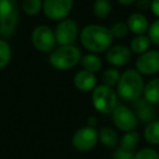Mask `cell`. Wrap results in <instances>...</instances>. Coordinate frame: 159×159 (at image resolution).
I'll return each mask as SVG.
<instances>
[{
    "label": "cell",
    "instance_id": "cell-1",
    "mask_svg": "<svg viewBox=\"0 0 159 159\" xmlns=\"http://www.w3.org/2000/svg\"><path fill=\"white\" fill-rule=\"evenodd\" d=\"M80 39L86 50L99 53L107 51L112 46L115 37L108 27L99 24H89L83 27L80 34Z\"/></svg>",
    "mask_w": 159,
    "mask_h": 159
},
{
    "label": "cell",
    "instance_id": "cell-2",
    "mask_svg": "<svg viewBox=\"0 0 159 159\" xmlns=\"http://www.w3.org/2000/svg\"><path fill=\"white\" fill-rule=\"evenodd\" d=\"M144 91V80L136 70L129 69L120 76L117 84V95L125 102H133L139 98Z\"/></svg>",
    "mask_w": 159,
    "mask_h": 159
},
{
    "label": "cell",
    "instance_id": "cell-3",
    "mask_svg": "<svg viewBox=\"0 0 159 159\" xmlns=\"http://www.w3.org/2000/svg\"><path fill=\"white\" fill-rule=\"evenodd\" d=\"M81 51L74 45L59 46L51 51L49 62L57 70H69L81 62Z\"/></svg>",
    "mask_w": 159,
    "mask_h": 159
},
{
    "label": "cell",
    "instance_id": "cell-4",
    "mask_svg": "<svg viewBox=\"0 0 159 159\" xmlns=\"http://www.w3.org/2000/svg\"><path fill=\"white\" fill-rule=\"evenodd\" d=\"M19 11L16 0H0V36L9 38L18 26Z\"/></svg>",
    "mask_w": 159,
    "mask_h": 159
},
{
    "label": "cell",
    "instance_id": "cell-5",
    "mask_svg": "<svg viewBox=\"0 0 159 159\" xmlns=\"http://www.w3.org/2000/svg\"><path fill=\"white\" fill-rule=\"evenodd\" d=\"M118 95L116 91L105 84L96 85L92 91V104L96 111L102 115H108L117 107Z\"/></svg>",
    "mask_w": 159,
    "mask_h": 159
},
{
    "label": "cell",
    "instance_id": "cell-6",
    "mask_svg": "<svg viewBox=\"0 0 159 159\" xmlns=\"http://www.w3.org/2000/svg\"><path fill=\"white\" fill-rule=\"evenodd\" d=\"M99 141L98 131L92 126H83L79 129L72 136V145L79 152H86L92 150Z\"/></svg>",
    "mask_w": 159,
    "mask_h": 159
},
{
    "label": "cell",
    "instance_id": "cell-7",
    "mask_svg": "<svg viewBox=\"0 0 159 159\" xmlns=\"http://www.w3.org/2000/svg\"><path fill=\"white\" fill-rule=\"evenodd\" d=\"M32 44L40 52H51L56 46L55 31L47 25H38L32 32Z\"/></svg>",
    "mask_w": 159,
    "mask_h": 159
},
{
    "label": "cell",
    "instance_id": "cell-8",
    "mask_svg": "<svg viewBox=\"0 0 159 159\" xmlns=\"http://www.w3.org/2000/svg\"><path fill=\"white\" fill-rule=\"evenodd\" d=\"M73 6V0H44L42 10L50 20L61 21L71 13Z\"/></svg>",
    "mask_w": 159,
    "mask_h": 159
},
{
    "label": "cell",
    "instance_id": "cell-9",
    "mask_svg": "<svg viewBox=\"0 0 159 159\" xmlns=\"http://www.w3.org/2000/svg\"><path fill=\"white\" fill-rule=\"evenodd\" d=\"M79 35V26L72 19H63L55 30L56 42L59 46L73 45Z\"/></svg>",
    "mask_w": 159,
    "mask_h": 159
},
{
    "label": "cell",
    "instance_id": "cell-10",
    "mask_svg": "<svg viewBox=\"0 0 159 159\" xmlns=\"http://www.w3.org/2000/svg\"><path fill=\"white\" fill-rule=\"evenodd\" d=\"M113 124L122 132L134 131L137 126V117L126 106H117L112 112Z\"/></svg>",
    "mask_w": 159,
    "mask_h": 159
},
{
    "label": "cell",
    "instance_id": "cell-11",
    "mask_svg": "<svg viewBox=\"0 0 159 159\" xmlns=\"http://www.w3.org/2000/svg\"><path fill=\"white\" fill-rule=\"evenodd\" d=\"M136 71L143 75H154L159 73V51L147 50L141 53L135 61Z\"/></svg>",
    "mask_w": 159,
    "mask_h": 159
},
{
    "label": "cell",
    "instance_id": "cell-12",
    "mask_svg": "<svg viewBox=\"0 0 159 159\" xmlns=\"http://www.w3.org/2000/svg\"><path fill=\"white\" fill-rule=\"evenodd\" d=\"M131 58H132V51L124 45L111 46L106 53V60L108 61V63L116 68L128 64Z\"/></svg>",
    "mask_w": 159,
    "mask_h": 159
},
{
    "label": "cell",
    "instance_id": "cell-13",
    "mask_svg": "<svg viewBox=\"0 0 159 159\" xmlns=\"http://www.w3.org/2000/svg\"><path fill=\"white\" fill-rule=\"evenodd\" d=\"M73 83H74V86L79 91L89 93V92H92L96 87L97 79H96V75L94 73L89 72L86 70H81L74 75Z\"/></svg>",
    "mask_w": 159,
    "mask_h": 159
},
{
    "label": "cell",
    "instance_id": "cell-14",
    "mask_svg": "<svg viewBox=\"0 0 159 159\" xmlns=\"http://www.w3.org/2000/svg\"><path fill=\"white\" fill-rule=\"evenodd\" d=\"M126 25L129 31H131L135 35H143L148 31L149 27L147 18L141 12H134L130 14L126 21Z\"/></svg>",
    "mask_w": 159,
    "mask_h": 159
},
{
    "label": "cell",
    "instance_id": "cell-15",
    "mask_svg": "<svg viewBox=\"0 0 159 159\" xmlns=\"http://www.w3.org/2000/svg\"><path fill=\"white\" fill-rule=\"evenodd\" d=\"M143 95L148 104H159V77H155V79L150 80L147 84L144 85Z\"/></svg>",
    "mask_w": 159,
    "mask_h": 159
},
{
    "label": "cell",
    "instance_id": "cell-16",
    "mask_svg": "<svg viewBox=\"0 0 159 159\" xmlns=\"http://www.w3.org/2000/svg\"><path fill=\"white\" fill-rule=\"evenodd\" d=\"M98 135H99V142L104 146L109 148H113L119 144V135L113 129L109 128V126H102L99 131H98Z\"/></svg>",
    "mask_w": 159,
    "mask_h": 159
},
{
    "label": "cell",
    "instance_id": "cell-17",
    "mask_svg": "<svg viewBox=\"0 0 159 159\" xmlns=\"http://www.w3.org/2000/svg\"><path fill=\"white\" fill-rule=\"evenodd\" d=\"M81 64L84 70L94 73V74L99 72L102 68V59L95 53H87V55L83 56L81 58Z\"/></svg>",
    "mask_w": 159,
    "mask_h": 159
},
{
    "label": "cell",
    "instance_id": "cell-18",
    "mask_svg": "<svg viewBox=\"0 0 159 159\" xmlns=\"http://www.w3.org/2000/svg\"><path fill=\"white\" fill-rule=\"evenodd\" d=\"M139 133L135 132V131H130V132H126L122 136V139H120L119 148L124 150H129V152H133L137 147V145H139Z\"/></svg>",
    "mask_w": 159,
    "mask_h": 159
},
{
    "label": "cell",
    "instance_id": "cell-19",
    "mask_svg": "<svg viewBox=\"0 0 159 159\" xmlns=\"http://www.w3.org/2000/svg\"><path fill=\"white\" fill-rule=\"evenodd\" d=\"M150 39L148 38V36L143 35H136L135 37L132 38L130 43V50L134 53H141L145 52L148 50L150 46Z\"/></svg>",
    "mask_w": 159,
    "mask_h": 159
},
{
    "label": "cell",
    "instance_id": "cell-20",
    "mask_svg": "<svg viewBox=\"0 0 159 159\" xmlns=\"http://www.w3.org/2000/svg\"><path fill=\"white\" fill-rule=\"evenodd\" d=\"M112 5L110 0H95L93 3V12L96 18L98 19H106L110 16Z\"/></svg>",
    "mask_w": 159,
    "mask_h": 159
},
{
    "label": "cell",
    "instance_id": "cell-21",
    "mask_svg": "<svg viewBox=\"0 0 159 159\" xmlns=\"http://www.w3.org/2000/svg\"><path fill=\"white\" fill-rule=\"evenodd\" d=\"M144 139L152 145H159V120L152 121L144 130Z\"/></svg>",
    "mask_w": 159,
    "mask_h": 159
},
{
    "label": "cell",
    "instance_id": "cell-22",
    "mask_svg": "<svg viewBox=\"0 0 159 159\" xmlns=\"http://www.w3.org/2000/svg\"><path fill=\"white\" fill-rule=\"evenodd\" d=\"M120 72L117 70L116 68H109V69H106V70L102 72V83L107 86H110V87H113L118 84L120 80Z\"/></svg>",
    "mask_w": 159,
    "mask_h": 159
},
{
    "label": "cell",
    "instance_id": "cell-23",
    "mask_svg": "<svg viewBox=\"0 0 159 159\" xmlns=\"http://www.w3.org/2000/svg\"><path fill=\"white\" fill-rule=\"evenodd\" d=\"M11 56L12 50L10 45L5 39L0 38V70H2L9 64L10 60H11Z\"/></svg>",
    "mask_w": 159,
    "mask_h": 159
},
{
    "label": "cell",
    "instance_id": "cell-24",
    "mask_svg": "<svg viewBox=\"0 0 159 159\" xmlns=\"http://www.w3.org/2000/svg\"><path fill=\"white\" fill-rule=\"evenodd\" d=\"M43 9V0H23L22 10L27 16H36Z\"/></svg>",
    "mask_w": 159,
    "mask_h": 159
},
{
    "label": "cell",
    "instance_id": "cell-25",
    "mask_svg": "<svg viewBox=\"0 0 159 159\" xmlns=\"http://www.w3.org/2000/svg\"><path fill=\"white\" fill-rule=\"evenodd\" d=\"M128 31H129L128 25L124 22H121V21L113 23L112 26L110 27V32L112 34V36L115 38H118V39H121L124 36H126Z\"/></svg>",
    "mask_w": 159,
    "mask_h": 159
},
{
    "label": "cell",
    "instance_id": "cell-26",
    "mask_svg": "<svg viewBox=\"0 0 159 159\" xmlns=\"http://www.w3.org/2000/svg\"><path fill=\"white\" fill-rule=\"evenodd\" d=\"M148 38L152 44L159 46V19L155 20L148 27Z\"/></svg>",
    "mask_w": 159,
    "mask_h": 159
},
{
    "label": "cell",
    "instance_id": "cell-27",
    "mask_svg": "<svg viewBox=\"0 0 159 159\" xmlns=\"http://www.w3.org/2000/svg\"><path fill=\"white\" fill-rule=\"evenodd\" d=\"M134 159H159V152L152 148H143L134 154Z\"/></svg>",
    "mask_w": 159,
    "mask_h": 159
},
{
    "label": "cell",
    "instance_id": "cell-28",
    "mask_svg": "<svg viewBox=\"0 0 159 159\" xmlns=\"http://www.w3.org/2000/svg\"><path fill=\"white\" fill-rule=\"evenodd\" d=\"M113 159H134V152L119 148L113 154Z\"/></svg>",
    "mask_w": 159,
    "mask_h": 159
},
{
    "label": "cell",
    "instance_id": "cell-29",
    "mask_svg": "<svg viewBox=\"0 0 159 159\" xmlns=\"http://www.w3.org/2000/svg\"><path fill=\"white\" fill-rule=\"evenodd\" d=\"M136 8L139 11H147L150 9L152 0H136Z\"/></svg>",
    "mask_w": 159,
    "mask_h": 159
},
{
    "label": "cell",
    "instance_id": "cell-30",
    "mask_svg": "<svg viewBox=\"0 0 159 159\" xmlns=\"http://www.w3.org/2000/svg\"><path fill=\"white\" fill-rule=\"evenodd\" d=\"M150 10H152V14L159 19V0H152Z\"/></svg>",
    "mask_w": 159,
    "mask_h": 159
},
{
    "label": "cell",
    "instance_id": "cell-31",
    "mask_svg": "<svg viewBox=\"0 0 159 159\" xmlns=\"http://www.w3.org/2000/svg\"><path fill=\"white\" fill-rule=\"evenodd\" d=\"M97 123H98V118L96 117V116H91V117H89V119H87V125L92 126V128H95V126L97 125Z\"/></svg>",
    "mask_w": 159,
    "mask_h": 159
},
{
    "label": "cell",
    "instance_id": "cell-32",
    "mask_svg": "<svg viewBox=\"0 0 159 159\" xmlns=\"http://www.w3.org/2000/svg\"><path fill=\"white\" fill-rule=\"evenodd\" d=\"M118 2L122 6H131L136 1V0H117Z\"/></svg>",
    "mask_w": 159,
    "mask_h": 159
}]
</instances>
